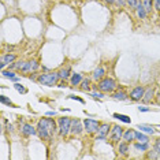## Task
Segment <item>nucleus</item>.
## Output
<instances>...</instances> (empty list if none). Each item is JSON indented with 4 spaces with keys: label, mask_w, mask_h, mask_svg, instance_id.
Masks as SVG:
<instances>
[{
    "label": "nucleus",
    "mask_w": 160,
    "mask_h": 160,
    "mask_svg": "<svg viewBox=\"0 0 160 160\" xmlns=\"http://www.w3.org/2000/svg\"><path fill=\"white\" fill-rule=\"evenodd\" d=\"M56 131V123L53 119L49 118H43L37 123V133L43 140H51L52 136Z\"/></svg>",
    "instance_id": "obj_1"
},
{
    "label": "nucleus",
    "mask_w": 160,
    "mask_h": 160,
    "mask_svg": "<svg viewBox=\"0 0 160 160\" xmlns=\"http://www.w3.org/2000/svg\"><path fill=\"white\" fill-rule=\"evenodd\" d=\"M97 88L101 90L103 93H111L112 90L116 88V82L112 78H108V77H104L103 80L99 81Z\"/></svg>",
    "instance_id": "obj_2"
},
{
    "label": "nucleus",
    "mask_w": 160,
    "mask_h": 160,
    "mask_svg": "<svg viewBox=\"0 0 160 160\" xmlns=\"http://www.w3.org/2000/svg\"><path fill=\"white\" fill-rule=\"evenodd\" d=\"M58 80H59L58 73H47V74H41L38 77V82L43 85H47V86H53L58 82Z\"/></svg>",
    "instance_id": "obj_3"
},
{
    "label": "nucleus",
    "mask_w": 160,
    "mask_h": 160,
    "mask_svg": "<svg viewBox=\"0 0 160 160\" xmlns=\"http://www.w3.org/2000/svg\"><path fill=\"white\" fill-rule=\"evenodd\" d=\"M59 134L60 136H67V134L70 133V129H71V119H68V118H60L59 119Z\"/></svg>",
    "instance_id": "obj_4"
},
{
    "label": "nucleus",
    "mask_w": 160,
    "mask_h": 160,
    "mask_svg": "<svg viewBox=\"0 0 160 160\" xmlns=\"http://www.w3.org/2000/svg\"><path fill=\"white\" fill-rule=\"evenodd\" d=\"M84 127H85V130H86V133L93 134V133H97L99 127H100V123L94 119H85Z\"/></svg>",
    "instance_id": "obj_5"
},
{
    "label": "nucleus",
    "mask_w": 160,
    "mask_h": 160,
    "mask_svg": "<svg viewBox=\"0 0 160 160\" xmlns=\"http://www.w3.org/2000/svg\"><path fill=\"white\" fill-rule=\"evenodd\" d=\"M123 127H120V126H114L111 130V136H110V138H111L112 142H118L120 140V138H123Z\"/></svg>",
    "instance_id": "obj_6"
},
{
    "label": "nucleus",
    "mask_w": 160,
    "mask_h": 160,
    "mask_svg": "<svg viewBox=\"0 0 160 160\" xmlns=\"http://www.w3.org/2000/svg\"><path fill=\"white\" fill-rule=\"evenodd\" d=\"M144 93H145V89L142 88V86H136V88L130 92V99L134 100V101H138V100H141L144 97Z\"/></svg>",
    "instance_id": "obj_7"
},
{
    "label": "nucleus",
    "mask_w": 160,
    "mask_h": 160,
    "mask_svg": "<svg viewBox=\"0 0 160 160\" xmlns=\"http://www.w3.org/2000/svg\"><path fill=\"white\" fill-rule=\"evenodd\" d=\"M108 131H110V124L100 123V127L97 130V140H104L108 136Z\"/></svg>",
    "instance_id": "obj_8"
},
{
    "label": "nucleus",
    "mask_w": 160,
    "mask_h": 160,
    "mask_svg": "<svg viewBox=\"0 0 160 160\" xmlns=\"http://www.w3.org/2000/svg\"><path fill=\"white\" fill-rule=\"evenodd\" d=\"M85 127H82V123H81L80 119H73L71 120V129H70V133L73 134H80Z\"/></svg>",
    "instance_id": "obj_9"
},
{
    "label": "nucleus",
    "mask_w": 160,
    "mask_h": 160,
    "mask_svg": "<svg viewBox=\"0 0 160 160\" xmlns=\"http://www.w3.org/2000/svg\"><path fill=\"white\" fill-rule=\"evenodd\" d=\"M70 73H71V68H70L68 66H66V67H63V68H60V70L58 71L59 80H63V81L68 80V77H70Z\"/></svg>",
    "instance_id": "obj_10"
},
{
    "label": "nucleus",
    "mask_w": 160,
    "mask_h": 160,
    "mask_svg": "<svg viewBox=\"0 0 160 160\" xmlns=\"http://www.w3.org/2000/svg\"><path fill=\"white\" fill-rule=\"evenodd\" d=\"M38 68V63L36 60H31V62H26L25 63V67H23V73H30V71H36Z\"/></svg>",
    "instance_id": "obj_11"
},
{
    "label": "nucleus",
    "mask_w": 160,
    "mask_h": 160,
    "mask_svg": "<svg viewBox=\"0 0 160 160\" xmlns=\"http://www.w3.org/2000/svg\"><path fill=\"white\" fill-rule=\"evenodd\" d=\"M153 96H155V90H153V88H152V86H149V88L145 90V93H144L142 101H144V103H151L152 99H153Z\"/></svg>",
    "instance_id": "obj_12"
},
{
    "label": "nucleus",
    "mask_w": 160,
    "mask_h": 160,
    "mask_svg": "<svg viewBox=\"0 0 160 160\" xmlns=\"http://www.w3.org/2000/svg\"><path fill=\"white\" fill-rule=\"evenodd\" d=\"M15 55L14 53H7V55H3L1 56V68L6 66V64H10V63H13L15 60Z\"/></svg>",
    "instance_id": "obj_13"
},
{
    "label": "nucleus",
    "mask_w": 160,
    "mask_h": 160,
    "mask_svg": "<svg viewBox=\"0 0 160 160\" xmlns=\"http://www.w3.org/2000/svg\"><path fill=\"white\" fill-rule=\"evenodd\" d=\"M22 133L25 134V136H34V134L37 133V130H36L31 124L26 123V124H23L22 126Z\"/></svg>",
    "instance_id": "obj_14"
},
{
    "label": "nucleus",
    "mask_w": 160,
    "mask_h": 160,
    "mask_svg": "<svg viewBox=\"0 0 160 160\" xmlns=\"http://www.w3.org/2000/svg\"><path fill=\"white\" fill-rule=\"evenodd\" d=\"M136 11H137V17L140 18V19H145V17H147V10H145V7H144V4H142L141 1H140V4L137 6V8H136Z\"/></svg>",
    "instance_id": "obj_15"
},
{
    "label": "nucleus",
    "mask_w": 160,
    "mask_h": 160,
    "mask_svg": "<svg viewBox=\"0 0 160 160\" xmlns=\"http://www.w3.org/2000/svg\"><path fill=\"white\" fill-rule=\"evenodd\" d=\"M123 140L124 141H127V142H131L136 140V131L134 130H126L123 133Z\"/></svg>",
    "instance_id": "obj_16"
},
{
    "label": "nucleus",
    "mask_w": 160,
    "mask_h": 160,
    "mask_svg": "<svg viewBox=\"0 0 160 160\" xmlns=\"http://www.w3.org/2000/svg\"><path fill=\"white\" fill-rule=\"evenodd\" d=\"M104 74H106V70H104L103 67H97V68L93 71V80H96V81L103 80V78H104Z\"/></svg>",
    "instance_id": "obj_17"
},
{
    "label": "nucleus",
    "mask_w": 160,
    "mask_h": 160,
    "mask_svg": "<svg viewBox=\"0 0 160 160\" xmlns=\"http://www.w3.org/2000/svg\"><path fill=\"white\" fill-rule=\"evenodd\" d=\"M112 99H115V100H126L127 99V93L124 90H118L115 93H112Z\"/></svg>",
    "instance_id": "obj_18"
},
{
    "label": "nucleus",
    "mask_w": 160,
    "mask_h": 160,
    "mask_svg": "<svg viewBox=\"0 0 160 160\" xmlns=\"http://www.w3.org/2000/svg\"><path fill=\"white\" fill-rule=\"evenodd\" d=\"M137 129H140L141 131H145V133H149V134L155 133V129H153L152 126H148V124H138Z\"/></svg>",
    "instance_id": "obj_19"
},
{
    "label": "nucleus",
    "mask_w": 160,
    "mask_h": 160,
    "mask_svg": "<svg viewBox=\"0 0 160 160\" xmlns=\"http://www.w3.org/2000/svg\"><path fill=\"white\" fill-rule=\"evenodd\" d=\"M119 152L122 153V155H127V152H129V145H127V141L120 142V144H119Z\"/></svg>",
    "instance_id": "obj_20"
},
{
    "label": "nucleus",
    "mask_w": 160,
    "mask_h": 160,
    "mask_svg": "<svg viewBox=\"0 0 160 160\" xmlns=\"http://www.w3.org/2000/svg\"><path fill=\"white\" fill-rule=\"evenodd\" d=\"M114 118H115V119L122 120V122H124V123H130V122H131V119H130L129 116L122 115V114H114Z\"/></svg>",
    "instance_id": "obj_21"
},
{
    "label": "nucleus",
    "mask_w": 160,
    "mask_h": 160,
    "mask_svg": "<svg viewBox=\"0 0 160 160\" xmlns=\"http://www.w3.org/2000/svg\"><path fill=\"white\" fill-rule=\"evenodd\" d=\"M136 140H138L140 142H148V136H145V134H142L141 131H136Z\"/></svg>",
    "instance_id": "obj_22"
},
{
    "label": "nucleus",
    "mask_w": 160,
    "mask_h": 160,
    "mask_svg": "<svg viewBox=\"0 0 160 160\" xmlns=\"http://www.w3.org/2000/svg\"><path fill=\"white\" fill-rule=\"evenodd\" d=\"M82 81V75L81 74H73L71 75V85H78Z\"/></svg>",
    "instance_id": "obj_23"
},
{
    "label": "nucleus",
    "mask_w": 160,
    "mask_h": 160,
    "mask_svg": "<svg viewBox=\"0 0 160 160\" xmlns=\"http://www.w3.org/2000/svg\"><path fill=\"white\" fill-rule=\"evenodd\" d=\"M134 147H136V149H138V151L144 152V151H147L148 149V142H138V144H136Z\"/></svg>",
    "instance_id": "obj_24"
},
{
    "label": "nucleus",
    "mask_w": 160,
    "mask_h": 160,
    "mask_svg": "<svg viewBox=\"0 0 160 160\" xmlns=\"http://www.w3.org/2000/svg\"><path fill=\"white\" fill-rule=\"evenodd\" d=\"M89 85H90V80H89V78H85V80H82V82H81V89H82V90H89Z\"/></svg>",
    "instance_id": "obj_25"
},
{
    "label": "nucleus",
    "mask_w": 160,
    "mask_h": 160,
    "mask_svg": "<svg viewBox=\"0 0 160 160\" xmlns=\"http://www.w3.org/2000/svg\"><path fill=\"white\" fill-rule=\"evenodd\" d=\"M25 63H26V62L13 63V64H11V68H14V70H23V67H25Z\"/></svg>",
    "instance_id": "obj_26"
},
{
    "label": "nucleus",
    "mask_w": 160,
    "mask_h": 160,
    "mask_svg": "<svg viewBox=\"0 0 160 160\" xmlns=\"http://www.w3.org/2000/svg\"><path fill=\"white\" fill-rule=\"evenodd\" d=\"M142 4L147 10V13H151L152 11V0H142Z\"/></svg>",
    "instance_id": "obj_27"
},
{
    "label": "nucleus",
    "mask_w": 160,
    "mask_h": 160,
    "mask_svg": "<svg viewBox=\"0 0 160 160\" xmlns=\"http://www.w3.org/2000/svg\"><path fill=\"white\" fill-rule=\"evenodd\" d=\"M126 3L130 6V8H137V6L140 4V0H126Z\"/></svg>",
    "instance_id": "obj_28"
},
{
    "label": "nucleus",
    "mask_w": 160,
    "mask_h": 160,
    "mask_svg": "<svg viewBox=\"0 0 160 160\" xmlns=\"http://www.w3.org/2000/svg\"><path fill=\"white\" fill-rule=\"evenodd\" d=\"M14 86H15V89H17L18 92H21V93H26V89L23 88L22 85H19V84H15V85H14Z\"/></svg>",
    "instance_id": "obj_29"
},
{
    "label": "nucleus",
    "mask_w": 160,
    "mask_h": 160,
    "mask_svg": "<svg viewBox=\"0 0 160 160\" xmlns=\"http://www.w3.org/2000/svg\"><path fill=\"white\" fill-rule=\"evenodd\" d=\"M0 100H1V103H3V104H8V106H11V104H13V103H11V100H8L6 96H0Z\"/></svg>",
    "instance_id": "obj_30"
},
{
    "label": "nucleus",
    "mask_w": 160,
    "mask_h": 160,
    "mask_svg": "<svg viewBox=\"0 0 160 160\" xmlns=\"http://www.w3.org/2000/svg\"><path fill=\"white\" fill-rule=\"evenodd\" d=\"M3 75L7 77V78H14V77H15V74H14L13 71H3Z\"/></svg>",
    "instance_id": "obj_31"
},
{
    "label": "nucleus",
    "mask_w": 160,
    "mask_h": 160,
    "mask_svg": "<svg viewBox=\"0 0 160 160\" xmlns=\"http://www.w3.org/2000/svg\"><path fill=\"white\" fill-rule=\"evenodd\" d=\"M153 149H155V151L157 152V153H160V138L155 142V147H153Z\"/></svg>",
    "instance_id": "obj_32"
},
{
    "label": "nucleus",
    "mask_w": 160,
    "mask_h": 160,
    "mask_svg": "<svg viewBox=\"0 0 160 160\" xmlns=\"http://www.w3.org/2000/svg\"><path fill=\"white\" fill-rule=\"evenodd\" d=\"M93 97H99V99H101L103 97V93H100V92H94L93 94H92Z\"/></svg>",
    "instance_id": "obj_33"
},
{
    "label": "nucleus",
    "mask_w": 160,
    "mask_h": 160,
    "mask_svg": "<svg viewBox=\"0 0 160 160\" xmlns=\"http://www.w3.org/2000/svg\"><path fill=\"white\" fill-rule=\"evenodd\" d=\"M155 8L160 11V0H155Z\"/></svg>",
    "instance_id": "obj_34"
},
{
    "label": "nucleus",
    "mask_w": 160,
    "mask_h": 160,
    "mask_svg": "<svg viewBox=\"0 0 160 160\" xmlns=\"http://www.w3.org/2000/svg\"><path fill=\"white\" fill-rule=\"evenodd\" d=\"M115 1H116V4L118 6H124V3H126L124 0H115Z\"/></svg>",
    "instance_id": "obj_35"
},
{
    "label": "nucleus",
    "mask_w": 160,
    "mask_h": 160,
    "mask_svg": "<svg viewBox=\"0 0 160 160\" xmlns=\"http://www.w3.org/2000/svg\"><path fill=\"white\" fill-rule=\"evenodd\" d=\"M138 110H140V111H144V112L149 111V108H147V107H138Z\"/></svg>",
    "instance_id": "obj_36"
},
{
    "label": "nucleus",
    "mask_w": 160,
    "mask_h": 160,
    "mask_svg": "<svg viewBox=\"0 0 160 160\" xmlns=\"http://www.w3.org/2000/svg\"><path fill=\"white\" fill-rule=\"evenodd\" d=\"M70 99H75V100H78V101L84 103V100H82V99H80V97H75V96H70Z\"/></svg>",
    "instance_id": "obj_37"
},
{
    "label": "nucleus",
    "mask_w": 160,
    "mask_h": 160,
    "mask_svg": "<svg viewBox=\"0 0 160 160\" xmlns=\"http://www.w3.org/2000/svg\"><path fill=\"white\" fill-rule=\"evenodd\" d=\"M47 115H48V116H52V115H56V112H55V111H49V112H47Z\"/></svg>",
    "instance_id": "obj_38"
},
{
    "label": "nucleus",
    "mask_w": 160,
    "mask_h": 160,
    "mask_svg": "<svg viewBox=\"0 0 160 160\" xmlns=\"http://www.w3.org/2000/svg\"><path fill=\"white\" fill-rule=\"evenodd\" d=\"M104 1H107V3H108V4H112V3H114V1H115V0H104Z\"/></svg>",
    "instance_id": "obj_39"
},
{
    "label": "nucleus",
    "mask_w": 160,
    "mask_h": 160,
    "mask_svg": "<svg viewBox=\"0 0 160 160\" xmlns=\"http://www.w3.org/2000/svg\"><path fill=\"white\" fill-rule=\"evenodd\" d=\"M157 103L160 104V92H159V94H157Z\"/></svg>",
    "instance_id": "obj_40"
}]
</instances>
